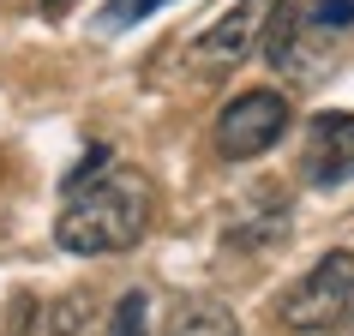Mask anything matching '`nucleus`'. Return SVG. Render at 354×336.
<instances>
[{"label": "nucleus", "instance_id": "1", "mask_svg": "<svg viewBox=\"0 0 354 336\" xmlns=\"http://www.w3.org/2000/svg\"><path fill=\"white\" fill-rule=\"evenodd\" d=\"M150 180L138 168H102L84 187L66 192V205L55 216V241L60 252H78V259H102V252H127V246L145 241L150 228Z\"/></svg>", "mask_w": 354, "mask_h": 336}, {"label": "nucleus", "instance_id": "3", "mask_svg": "<svg viewBox=\"0 0 354 336\" xmlns=\"http://www.w3.org/2000/svg\"><path fill=\"white\" fill-rule=\"evenodd\" d=\"M288 120H295V109H288L282 91H241L216 114V156L223 162H252L270 144H282Z\"/></svg>", "mask_w": 354, "mask_h": 336}, {"label": "nucleus", "instance_id": "4", "mask_svg": "<svg viewBox=\"0 0 354 336\" xmlns=\"http://www.w3.org/2000/svg\"><path fill=\"white\" fill-rule=\"evenodd\" d=\"M270 6H277V0H234L223 19H210L205 30L187 42V60L198 66V73H228L234 60L252 55V42H259L264 19H270Z\"/></svg>", "mask_w": 354, "mask_h": 336}, {"label": "nucleus", "instance_id": "8", "mask_svg": "<svg viewBox=\"0 0 354 336\" xmlns=\"http://www.w3.org/2000/svg\"><path fill=\"white\" fill-rule=\"evenodd\" d=\"M109 336H150V300L132 288V295H120V306H114L109 318Z\"/></svg>", "mask_w": 354, "mask_h": 336}, {"label": "nucleus", "instance_id": "2", "mask_svg": "<svg viewBox=\"0 0 354 336\" xmlns=\"http://www.w3.org/2000/svg\"><path fill=\"white\" fill-rule=\"evenodd\" d=\"M348 312H354V252L348 246L324 252L306 277H295L277 295V324L295 336H324L336 324H348Z\"/></svg>", "mask_w": 354, "mask_h": 336}, {"label": "nucleus", "instance_id": "9", "mask_svg": "<svg viewBox=\"0 0 354 336\" xmlns=\"http://www.w3.org/2000/svg\"><path fill=\"white\" fill-rule=\"evenodd\" d=\"M156 6H168V0H109V6L96 12V24H102V30H127V24L150 19Z\"/></svg>", "mask_w": 354, "mask_h": 336}, {"label": "nucleus", "instance_id": "11", "mask_svg": "<svg viewBox=\"0 0 354 336\" xmlns=\"http://www.w3.org/2000/svg\"><path fill=\"white\" fill-rule=\"evenodd\" d=\"M78 0H42V12H48V19H60V12H73Z\"/></svg>", "mask_w": 354, "mask_h": 336}, {"label": "nucleus", "instance_id": "5", "mask_svg": "<svg viewBox=\"0 0 354 336\" xmlns=\"http://www.w3.org/2000/svg\"><path fill=\"white\" fill-rule=\"evenodd\" d=\"M306 187H348L354 180V114L324 109L306 120V150H300Z\"/></svg>", "mask_w": 354, "mask_h": 336}, {"label": "nucleus", "instance_id": "6", "mask_svg": "<svg viewBox=\"0 0 354 336\" xmlns=\"http://www.w3.org/2000/svg\"><path fill=\"white\" fill-rule=\"evenodd\" d=\"M162 336H241V318L228 312L223 300L192 295V300H180V306L168 312V330Z\"/></svg>", "mask_w": 354, "mask_h": 336}, {"label": "nucleus", "instance_id": "10", "mask_svg": "<svg viewBox=\"0 0 354 336\" xmlns=\"http://www.w3.org/2000/svg\"><path fill=\"white\" fill-rule=\"evenodd\" d=\"M84 306H91V295H66L55 312V336H73L78 324H84Z\"/></svg>", "mask_w": 354, "mask_h": 336}, {"label": "nucleus", "instance_id": "7", "mask_svg": "<svg viewBox=\"0 0 354 336\" xmlns=\"http://www.w3.org/2000/svg\"><path fill=\"white\" fill-rule=\"evenodd\" d=\"M295 24L306 37H348L354 30V0H295Z\"/></svg>", "mask_w": 354, "mask_h": 336}]
</instances>
